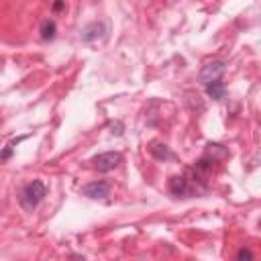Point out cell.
Wrapping results in <instances>:
<instances>
[{
	"label": "cell",
	"mask_w": 261,
	"mask_h": 261,
	"mask_svg": "<svg viewBox=\"0 0 261 261\" xmlns=\"http://www.w3.org/2000/svg\"><path fill=\"white\" fill-rule=\"evenodd\" d=\"M167 192L173 198H194L206 192L204 186H200L198 181H194L186 171L181 175H171L167 181Z\"/></svg>",
	"instance_id": "cell-1"
},
{
	"label": "cell",
	"mask_w": 261,
	"mask_h": 261,
	"mask_svg": "<svg viewBox=\"0 0 261 261\" xmlns=\"http://www.w3.org/2000/svg\"><path fill=\"white\" fill-rule=\"evenodd\" d=\"M47 196V188L41 179H33L29 184H24L18 192V204L27 210V212H33L41 202L43 198Z\"/></svg>",
	"instance_id": "cell-2"
},
{
	"label": "cell",
	"mask_w": 261,
	"mask_h": 261,
	"mask_svg": "<svg viewBox=\"0 0 261 261\" xmlns=\"http://www.w3.org/2000/svg\"><path fill=\"white\" fill-rule=\"evenodd\" d=\"M224 69H226V61L224 59H212V61L202 65V69L198 73V82L204 86V84H208L212 80H220Z\"/></svg>",
	"instance_id": "cell-3"
},
{
	"label": "cell",
	"mask_w": 261,
	"mask_h": 261,
	"mask_svg": "<svg viewBox=\"0 0 261 261\" xmlns=\"http://www.w3.org/2000/svg\"><path fill=\"white\" fill-rule=\"evenodd\" d=\"M94 167L100 171V173H108L112 169H116L120 163H122V155L118 151H106V153H100L92 159Z\"/></svg>",
	"instance_id": "cell-4"
},
{
	"label": "cell",
	"mask_w": 261,
	"mask_h": 261,
	"mask_svg": "<svg viewBox=\"0 0 261 261\" xmlns=\"http://www.w3.org/2000/svg\"><path fill=\"white\" fill-rule=\"evenodd\" d=\"M106 33H108V27H106L104 20H92V22H88V24L80 31V39H82L84 43H94V41H98V39H104Z\"/></svg>",
	"instance_id": "cell-5"
},
{
	"label": "cell",
	"mask_w": 261,
	"mask_h": 261,
	"mask_svg": "<svg viewBox=\"0 0 261 261\" xmlns=\"http://www.w3.org/2000/svg\"><path fill=\"white\" fill-rule=\"evenodd\" d=\"M82 194L86 198H92V200H104L108 194H110V184L104 181V179H98V181H90L82 188Z\"/></svg>",
	"instance_id": "cell-6"
},
{
	"label": "cell",
	"mask_w": 261,
	"mask_h": 261,
	"mask_svg": "<svg viewBox=\"0 0 261 261\" xmlns=\"http://www.w3.org/2000/svg\"><path fill=\"white\" fill-rule=\"evenodd\" d=\"M149 153L153 159L157 161H167V159H175V153L165 145V143H159V141H153L149 145Z\"/></svg>",
	"instance_id": "cell-7"
},
{
	"label": "cell",
	"mask_w": 261,
	"mask_h": 261,
	"mask_svg": "<svg viewBox=\"0 0 261 261\" xmlns=\"http://www.w3.org/2000/svg\"><path fill=\"white\" fill-rule=\"evenodd\" d=\"M204 88H206V94H208L212 100H222V98L226 96V90H224L222 80H212V82L204 84Z\"/></svg>",
	"instance_id": "cell-8"
},
{
	"label": "cell",
	"mask_w": 261,
	"mask_h": 261,
	"mask_svg": "<svg viewBox=\"0 0 261 261\" xmlns=\"http://www.w3.org/2000/svg\"><path fill=\"white\" fill-rule=\"evenodd\" d=\"M186 98H184V102H186V106L192 110V112H202L204 110V100L200 98V94L198 92H194V90H188L186 94H184Z\"/></svg>",
	"instance_id": "cell-9"
},
{
	"label": "cell",
	"mask_w": 261,
	"mask_h": 261,
	"mask_svg": "<svg viewBox=\"0 0 261 261\" xmlns=\"http://www.w3.org/2000/svg\"><path fill=\"white\" fill-rule=\"evenodd\" d=\"M41 39L43 41H53L55 39V35H57V24H55V20L53 18H45L43 22H41Z\"/></svg>",
	"instance_id": "cell-10"
},
{
	"label": "cell",
	"mask_w": 261,
	"mask_h": 261,
	"mask_svg": "<svg viewBox=\"0 0 261 261\" xmlns=\"http://www.w3.org/2000/svg\"><path fill=\"white\" fill-rule=\"evenodd\" d=\"M22 139H24V137H18V139H16V141H12L10 145H6V149H4L2 153H0V161H6V159L10 157V153H12V149H14V145H18V143H20Z\"/></svg>",
	"instance_id": "cell-11"
},
{
	"label": "cell",
	"mask_w": 261,
	"mask_h": 261,
	"mask_svg": "<svg viewBox=\"0 0 261 261\" xmlns=\"http://www.w3.org/2000/svg\"><path fill=\"white\" fill-rule=\"evenodd\" d=\"M108 128H110L112 135H122V128H124V126H122V122H118V120H114V122L110 120V122H108Z\"/></svg>",
	"instance_id": "cell-12"
},
{
	"label": "cell",
	"mask_w": 261,
	"mask_h": 261,
	"mask_svg": "<svg viewBox=\"0 0 261 261\" xmlns=\"http://www.w3.org/2000/svg\"><path fill=\"white\" fill-rule=\"evenodd\" d=\"M237 259H253V253H251L249 249H245V247H243V249H239V251H237Z\"/></svg>",
	"instance_id": "cell-13"
},
{
	"label": "cell",
	"mask_w": 261,
	"mask_h": 261,
	"mask_svg": "<svg viewBox=\"0 0 261 261\" xmlns=\"http://www.w3.org/2000/svg\"><path fill=\"white\" fill-rule=\"evenodd\" d=\"M63 8H65V0H55V2H53V10H55V12H61Z\"/></svg>",
	"instance_id": "cell-14"
}]
</instances>
